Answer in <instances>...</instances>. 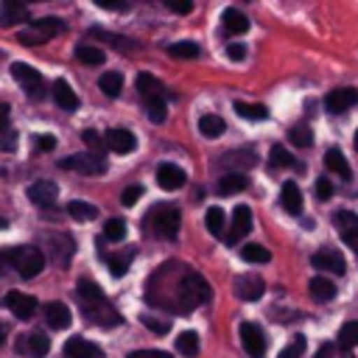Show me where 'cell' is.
<instances>
[{"mask_svg": "<svg viewBox=\"0 0 358 358\" xmlns=\"http://www.w3.org/2000/svg\"><path fill=\"white\" fill-rule=\"evenodd\" d=\"M3 305H6L17 319H31V316L36 313V299L28 296V294H22V291H8V294L3 296Z\"/></svg>", "mask_w": 358, "mask_h": 358, "instance_id": "cell-13", "label": "cell"}, {"mask_svg": "<svg viewBox=\"0 0 358 358\" xmlns=\"http://www.w3.org/2000/svg\"><path fill=\"white\" fill-rule=\"evenodd\" d=\"M204 224H207V229H210L215 238H221L224 229H227V215H224V210H221V207H210L207 215H204Z\"/></svg>", "mask_w": 358, "mask_h": 358, "instance_id": "cell-31", "label": "cell"}, {"mask_svg": "<svg viewBox=\"0 0 358 358\" xmlns=\"http://www.w3.org/2000/svg\"><path fill=\"white\" fill-rule=\"evenodd\" d=\"M165 6H168L173 14H187V11H193V3H190V0H165Z\"/></svg>", "mask_w": 358, "mask_h": 358, "instance_id": "cell-50", "label": "cell"}, {"mask_svg": "<svg viewBox=\"0 0 358 358\" xmlns=\"http://www.w3.org/2000/svg\"><path fill=\"white\" fill-rule=\"evenodd\" d=\"M308 288H310V296H313L316 302H330V299H336V291H338V288H336V282H333V280H327L324 274L313 277Z\"/></svg>", "mask_w": 358, "mask_h": 358, "instance_id": "cell-23", "label": "cell"}, {"mask_svg": "<svg viewBox=\"0 0 358 358\" xmlns=\"http://www.w3.org/2000/svg\"><path fill=\"white\" fill-rule=\"evenodd\" d=\"M221 20H224V31H227V34H246V31H249V20H246V14H241L238 8H227Z\"/></svg>", "mask_w": 358, "mask_h": 358, "instance_id": "cell-25", "label": "cell"}, {"mask_svg": "<svg viewBox=\"0 0 358 358\" xmlns=\"http://www.w3.org/2000/svg\"><path fill=\"white\" fill-rule=\"evenodd\" d=\"M20 42H22V45H31V48H34V45H45L48 39H45V36H42V34H39L36 28H25V31L20 34Z\"/></svg>", "mask_w": 358, "mask_h": 358, "instance_id": "cell-47", "label": "cell"}, {"mask_svg": "<svg viewBox=\"0 0 358 358\" xmlns=\"http://www.w3.org/2000/svg\"><path fill=\"white\" fill-rule=\"evenodd\" d=\"M168 53L176 56V59H196L199 56V45L196 42H173L168 48Z\"/></svg>", "mask_w": 358, "mask_h": 358, "instance_id": "cell-40", "label": "cell"}, {"mask_svg": "<svg viewBox=\"0 0 358 358\" xmlns=\"http://www.w3.org/2000/svg\"><path fill=\"white\" fill-rule=\"evenodd\" d=\"M313 268H322V271H330L336 277H341L347 271V263H344V255L338 249H319L313 257H310Z\"/></svg>", "mask_w": 358, "mask_h": 358, "instance_id": "cell-11", "label": "cell"}, {"mask_svg": "<svg viewBox=\"0 0 358 358\" xmlns=\"http://www.w3.org/2000/svg\"><path fill=\"white\" fill-rule=\"evenodd\" d=\"M48 350H50V338H48L42 330L25 333V336H20V341H17V352L31 355V358H45Z\"/></svg>", "mask_w": 358, "mask_h": 358, "instance_id": "cell-10", "label": "cell"}, {"mask_svg": "<svg viewBox=\"0 0 358 358\" xmlns=\"http://www.w3.org/2000/svg\"><path fill=\"white\" fill-rule=\"evenodd\" d=\"M333 221H336V227H338L341 241H344L347 246H352L355 255H358V215L350 213V210H338V213L333 215Z\"/></svg>", "mask_w": 358, "mask_h": 358, "instance_id": "cell-12", "label": "cell"}, {"mask_svg": "<svg viewBox=\"0 0 358 358\" xmlns=\"http://www.w3.org/2000/svg\"><path fill=\"white\" fill-rule=\"evenodd\" d=\"M3 255L22 280H31L45 268V255L36 246H11V249H3Z\"/></svg>", "mask_w": 358, "mask_h": 358, "instance_id": "cell-3", "label": "cell"}, {"mask_svg": "<svg viewBox=\"0 0 358 358\" xmlns=\"http://www.w3.org/2000/svg\"><path fill=\"white\" fill-rule=\"evenodd\" d=\"M81 140H84V145L90 148V154H103V148H109V145H106V137H101L95 129H87V131L81 134Z\"/></svg>", "mask_w": 358, "mask_h": 358, "instance_id": "cell-38", "label": "cell"}, {"mask_svg": "<svg viewBox=\"0 0 358 358\" xmlns=\"http://www.w3.org/2000/svg\"><path fill=\"white\" fill-rule=\"evenodd\" d=\"M14 145H17V134H14L11 129L0 131V148H3V151H14Z\"/></svg>", "mask_w": 358, "mask_h": 358, "instance_id": "cell-53", "label": "cell"}, {"mask_svg": "<svg viewBox=\"0 0 358 358\" xmlns=\"http://www.w3.org/2000/svg\"><path fill=\"white\" fill-rule=\"evenodd\" d=\"M246 185H249L246 173H241V171H229V173H224V176L218 179L215 190H218L221 196H232V193H241Z\"/></svg>", "mask_w": 358, "mask_h": 358, "instance_id": "cell-22", "label": "cell"}, {"mask_svg": "<svg viewBox=\"0 0 358 358\" xmlns=\"http://www.w3.org/2000/svg\"><path fill=\"white\" fill-rule=\"evenodd\" d=\"M344 358H355V355H350V352H344Z\"/></svg>", "mask_w": 358, "mask_h": 358, "instance_id": "cell-62", "label": "cell"}, {"mask_svg": "<svg viewBox=\"0 0 358 358\" xmlns=\"http://www.w3.org/2000/svg\"><path fill=\"white\" fill-rule=\"evenodd\" d=\"M137 92H140L145 101H154V98L162 95V84H159L151 73H140V76H137Z\"/></svg>", "mask_w": 358, "mask_h": 358, "instance_id": "cell-27", "label": "cell"}, {"mask_svg": "<svg viewBox=\"0 0 358 358\" xmlns=\"http://www.w3.org/2000/svg\"><path fill=\"white\" fill-rule=\"evenodd\" d=\"M241 257H243L246 263H268V260H271L268 249L260 246V243H246V246H241Z\"/></svg>", "mask_w": 358, "mask_h": 358, "instance_id": "cell-36", "label": "cell"}, {"mask_svg": "<svg viewBox=\"0 0 358 358\" xmlns=\"http://www.w3.org/2000/svg\"><path fill=\"white\" fill-rule=\"evenodd\" d=\"M25 14H28V8L22 6V3H11V0H6L3 6H0V25H14V22H22L25 20Z\"/></svg>", "mask_w": 358, "mask_h": 358, "instance_id": "cell-26", "label": "cell"}, {"mask_svg": "<svg viewBox=\"0 0 358 358\" xmlns=\"http://www.w3.org/2000/svg\"><path fill=\"white\" fill-rule=\"evenodd\" d=\"M67 213H70L76 221H90V218H95V215H98V207H95V204H90V201L76 199V201H67Z\"/></svg>", "mask_w": 358, "mask_h": 358, "instance_id": "cell-30", "label": "cell"}, {"mask_svg": "<svg viewBox=\"0 0 358 358\" xmlns=\"http://www.w3.org/2000/svg\"><path fill=\"white\" fill-rule=\"evenodd\" d=\"M31 28H36L45 39H50V36H56V34H62L67 25L59 20V17H42V20H36V22H31Z\"/></svg>", "mask_w": 358, "mask_h": 358, "instance_id": "cell-29", "label": "cell"}, {"mask_svg": "<svg viewBox=\"0 0 358 358\" xmlns=\"http://www.w3.org/2000/svg\"><path fill=\"white\" fill-rule=\"evenodd\" d=\"M263 291H266V282H263L257 274H241V277H235V294H238L241 299L255 302V299L263 296Z\"/></svg>", "mask_w": 358, "mask_h": 358, "instance_id": "cell-14", "label": "cell"}, {"mask_svg": "<svg viewBox=\"0 0 358 358\" xmlns=\"http://www.w3.org/2000/svg\"><path fill=\"white\" fill-rule=\"evenodd\" d=\"M106 145H109L115 154H129V151H134L137 140H134V134H131L129 129H109V131H106Z\"/></svg>", "mask_w": 358, "mask_h": 358, "instance_id": "cell-17", "label": "cell"}, {"mask_svg": "<svg viewBox=\"0 0 358 358\" xmlns=\"http://www.w3.org/2000/svg\"><path fill=\"white\" fill-rule=\"evenodd\" d=\"M53 145H56V140H53L50 134H39V137H36V151H50Z\"/></svg>", "mask_w": 358, "mask_h": 358, "instance_id": "cell-55", "label": "cell"}, {"mask_svg": "<svg viewBox=\"0 0 358 358\" xmlns=\"http://www.w3.org/2000/svg\"><path fill=\"white\" fill-rule=\"evenodd\" d=\"M280 204L288 215H299L302 213V193L296 187V182H282V190H280Z\"/></svg>", "mask_w": 358, "mask_h": 358, "instance_id": "cell-19", "label": "cell"}, {"mask_svg": "<svg viewBox=\"0 0 358 358\" xmlns=\"http://www.w3.org/2000/svg\"><path fill=\"white\" fill-rule=\"evenodd\" d=\"M143 324H145L151 333H168V327H171L168 322H162V319H154V316H148V313L143 316Z\"/></svg>", "mask_w": 358, "mask_h": 358, "instance_id": "cell-49", "label": "cell"}, {"mask_svg": "<svg viewBox=\"0 0 358 358\" xmlns=\"http://www.w3.org/2000/svg\"><path fill=\"white\" fill-rule=\"evenodd\" d=\"M11 76L17 84H22V90L31 95V98H42L45 95V78L36 67L25 64V62H14L11 64Z\"/></svg>", "mask_w": 358, "mask_h": 358, "instance_id": "cell-5", "label": "cell"}, {"mask_svg": "<svg viewBox=\"0 0 358 358\" xmlns=\"http://www.w3.org/2000/svg\"><path fill=\"white\" fill-rule=\"evenodd\" d=\"M176 350H179V355H185V358H193V355L199 352V336H196L193 330H185V333H179V336H176Z\"/></svg>", "mask_w": 358, "mask_h": 358, "instance_id": "cell-32", "label": "cell"}, {"mask_svg": "<svg viewBox=\"0 0 358 358\" xmlns=\"http://www.w3.org/2000/svg\"><path fill=\"white\" fill-rule=\"evenodd\" d=\"M249 229H252V210H249L246 204H238V207L232 210V227H229V232H227L224 238H227L229 246H235L241 238L249 235Z\"/></svg>", "mask_w": 358, "mask_h": 358, "instance_id": "cell-9", "label": "cell"}, {"mask_svg": "<svg viewBox=\"0 0 358 358\" xmlns=\"http://www.w3.org/2000/svg\"><path fill=\"white\" fill-rule=\"evenodd\" d=\"M56 185L53 182H34L31 187H28V199L34 201V204H39V207H53L56 204Z\"/></svg>", "mask_w": 358, "mask_h": 358, "instance_id": "cell-18", "label": "cell"}, {"mask_svg": "<svg viewBox=\"0 0 358 358\" xmlns=\"http://www.w3.org/2000/svg\"><path fill=\"white\" fill-rule=\"evenodd\" d=\"M59 168L62 171H78L84 176H98L106 171V159L101 154H73V157L62 159Z\"/></svg>", "mask_w": 358, "mask_h": 358, "instance_id": "cell-6", "label": "cell"}, {"mask_svg": "<svg viewBox=\"0 0 358 358\" xmlns=\"http://www.w3.org/2000/svg\"><path fill=\"white\" fill-rule=\"evenodd\" d=\"M324 168L333 171V173L341 176V179H350V176H352V168H350L347 157H344L338 148H330V151L324 154Z\"/></svg>", "mask_w": 358, "mask_h": 358, "instance_id": "cell-24", "label": "cell"}, {"mask_svg": "<svg viewBox=\"0 0 358 358\" xmlns=\"http://www.w3.org/2000/svg\"><path fill=\"white\" fill-rule=\"evenodd\" d=\"M313 358H333V344H322Z\"/></svg>", "mask_w": 358, "mask_h": 358, "instance_id": "cell-58", "label": "cell"}, {"mask_svg": "<svg viewBox=\"0 0 358 358\" xmlns=\"http://www.w3.org/2000/svg\"><path fill=\"white\" fill-rule=\"evenodd\" d=\"M227 56H229L232 62H241V59L246 56V48H243L241 42H232V45H227Z\"/></svg>", "mask_w": 358, "mask_h": 358, "instance_id": "cell-54", "label": "cell"}, {"mask_svg": "<svg viewBox=\"0 0 358 358\" xmlns=\"http://www.w3.org/2000/svg\"><path fill=\"white\" fill-rule=\"evenodd\" d=\"M78 299H81V305H84V316H87L90 322L103 324V327L120 322L117 310L106 302L101 285H95V282H90V280H78Z\"/></svg>", "mask_w": 358, "mask_h": 358, "instance_id": "cell-1", "label": "cell"}, {"mask_svg": "<svg viewBox=\"0 0 358 358\" xmlns=\"http://www.w3.org/2000/svg\"><path fill=\"white\" fill-rule=\"evenodd\" d=\"M288 137H291V143L299 145V148H308V145L313 143V134H310L308 126H294V129L288 131Z\"/></svg>", "mask_w": 358, "mask_h": 358, "instance_id": "cell-42", "label": "cell"}, {"mask_svg": "<svg viewBox=\"0 0 358 358\" xmlns=\"http://www.w3.org/2000/svg\"><path fill=\"white\" fill-rule=\"evenodd\" d=\"M103 238L106 241H123L126 238V221L123 218H109L103 224Z\"/></svg>", "mask_w": 358, "mask_h": 358, "instance_id": "cell-39", "label": "cell"}, {"mask_svg": "<svg viewBox=\"0 0 358 358\" xmlns=\"http://www.w3.org/2000/svg\"><path fill=\"white\" fill-rule=\"evenodd\" d=\"M241 344H243V350H246L249 358H263L266 355V336L252 322H243L241 324Z\"/></svg>", "mask_w": 358, "mask_h": 358, "instance_id": "cell-8", "label": "cell"}, {"mask_svg": "<svg viewBox=\"0 0 358 358\" xmlns=\"http://www.w3.org/2000/svg\"><path fill=\"white\" fill-rule=\"evenodd\" d=\"M221 165H241V168H252V165H255V154H252V151H232V154H224Z\"/></svg>", "mask_w": 358, "mask_h": 358, "instance_id": "cell-41", "label": "cell"}, {"mask_svg": "<svg viewBox=\"0 0 358 358\" xmlns=\"http://www.w3.org/2000/svg\"><path fill=\"white\" fill-rule=\"evenodd\" d=\"M302 352H305V338H302V336H296L288 347H282V350H280V355H277V358H302Z\"/></svg>", "mask_w": 358, "mask_h": 358, "instance_id": "cell-45", "label": "cell"}, {"mask_svg": "<svg viewBox=\"0 0 358 358\" xmlns=\"http://www.w3.org/2000/svg\"><path fill=\"white\" fill-rule=\"evenodd\" d=\"M143 196V185H129L126 190H123V196H120V201L126 204V207H131L137 199Z\"/></svg>", "mask_w": 358, "mask_h": 358, "instance_id": "cell-48", "label": "cell"}, {"mask_svg": "<svg viewBox=\"0 0 358 358\" xmlns=\"http://www.w3.org/2000/svg\"><path fill=\"white\" fill-rule=\"evenodd\" d=\"M76 59L78 62H84V64H103V50L101 48H95V45H78L76 48Z\"/></svg>", "mask_w": 358, "mask_h": 358, "instance_id": "cell-37", "label": "cell"}, {"mask_svg": "<svg viewBox=\"0 0 358 358\" xmlns=\"http://www.w3.org/2000/svg\"><path fill=\"white\" fill-rule=\"evenodd\" d=\"M145 106H148V120H151V123H162V120H165V101H162V98L145 101Z\"/></svg>", "mask_w": 358, "mask_h": 358, "instance_id": "cell-44", "label": "cell"}, {"mask_svg": "<svg viewBox=\"0 0 358 358\" xmlns=\"http://www.w3.org/2000/svg\"><path fill=\"white\" fill-rule=\"evenodd\" d=\"M235 112L246 120H266L268 117V109L263 103H243V101H235Z\"/></svg>", "mask_w": 358, "mask_h": 358, "instance_id": "cell-35", "label": "cell"}, {"mask_svg": "<svg viewBox=\"0 0 358 358\" xmlns=\"http://www.w3.org/2000/svg\"><path fill=\"white\" fill-rule=\"evenodd\" d=\"M131 255H134V252H129V255H123V257H112V260H109V274H112V277H123L126 268H129Z\"/></svg>", "mask_w": 358, "mask_h": 358, "instance_id": "cell-46", "label": "cell"}, {"mask_svg": "<svg viewBox=\"0 0 358 358\" xmlns=\"http://www.w3.org/2000/svg\"><path fill=\"white\" fill-rule=\"evenodd\" d=\"M352 106H358V90H352V87H336L324 95V109L330 115H341Z\"/></svg>", "mask_w": 358, "mask_h": 358, "instance_id": "cell-7", "label": "cell"}, {"mask_svg": "<svg viewBox=\"0 0 358 358\" xmlns=\"http://www.w3.org/2000/svg\"><path fill=\"white\" fill-rule=\"evenodd\" d=\"M224 117H218V115H204L201 120H199V131L204 134V137H210V140H215V137H221L224 134Z\"/></svg>", "mask_w": 358, "mask_h": 358, "instance_id": "cell-28", "label": "cell"}, {"mask_svg": "<svg viewBox=\"0 0 358 358\" xmlns=\"http://www.w3.org/2000/svg\"><path fill=\"white\" fill-rule=\"evenodd\" d=\"M338 347H341L344 352H350L352 347H358V319L341 324V330H338Z\"/></svg>", "mask_w": 358, "mask_h": 358, "instance_id": "cell-33", "label": "cell"}, {"mask_svg": "<svg viewBox=\"0 0 358 358\" xmlns=\"http://www.w3.org/2000/svg\"><path fill=\"white\" fill-rule=\"evenodd\" d=\"M6 227H8V224H6V218H0V229H6Z\"/></svg>", "mask_w": 358, "mask_h": 358, "instance_id": "cell-60", "label": "cell"}, {"mask_svg": "<svg viewBox=\"0 0 358 358\" xmlns=\"http://www.w3.org/2000/svg\"><path fill=\"white\" fill-rule=\"evenodd\" d=\"M316 196H319V199H330V196H333V182L324 179V176H319V179H316Z\"/></svg>", "mask_w": 358, "mask_h": 358, "instance_id": "cell-51", "label": "cell"}, {"mask_svg": "<svg viewBox=\"0 0 358 358\" xmlns=\"http://www.w3.org/2000/svg\"><path fill=\"white\" fill-rule=\"evenodd\" d=\"M185 179H187L185 171L179 165H171V162L159 165V171H157V182H159L162 190H179L185 185Z\"/></svg>", "mask_w": 358, "mask_h": 358, "instance_id": "cell-16", "label": "cell"}, {"mask_svg": "<svg viewBox=\"0 0 358 358\" xmlns=\"http://www.w3.org/2000/svg\"><path fill=\"white\" fill-rule=\"evenodd\" d=\"M8 129V103H0V131Z\"/></svg>", "mask_w": 358, "mask_h": 358, "instance_id": "cell-57", "label": "cell"}, {"mask_svg": "<svg viewBox=\"0 0 358 358\" xmlns=\"http://www.w3.org/2000/svg\"><path fill=\"white\" fill-rule=\"evenodd\" d=\"M3 341H6V327L0 324V344H3Z\"/></svg>", "mask_w": 358, "mask_h": 358, "instance_id": "cell-59", "label": "cell"}, {"mask_svg": "<svg viewBox=\"0 0 358 358\" xmlns=\"http://www.w3.org/2000/svg\"><path fill=\"white\" fill-rule=\"evenodd\" d=\"M98 6L101 8H109V11H126L129 8L126 3H112V0H98Z\"/></svg>", "mask_w": 358, "mask_h": 358, "instance_id": "cell-56", "label": "cell"}, {"mask_svg": "<svg viewBox=\"0 0 358 358\" xmlns=\"http://www.w3.org/2000/svg\"><path fill=\"white\" fill-rule=\"evenodd\" d=\"M210 299V282L196 274V271H187L179 282V291H176V310L179 313H190L193 308L204 305Z\"/></svg>", "mask_w": 358, "mask_h": 358, "instance_id": "cell-2", "label": "cell"}, {"mask_svg": "<svg viewBox=\"0 0 358 358\" xmlns=\"http://www.w3.org/2000/svg\"><path fill=\"white\" fill-rule=\"evenodd\" d=\"M148 224H151V229H154L159 238H176L179 224H182L179 207H173V204H157V207L148 213Z\"/></svg>", "mask_w": 358, "mask_h": 358, "instance_id": "cell-4", "label": "cell"}, {"mask_svg": "<svg viewBox=\"0 0 358 358\" xmlns=\"http://www.w3.org/2000/svg\"><path fill=\"white\" fill-rule=\"evenodd\" d=\"M268 162H271V168H291V165H294V157H291L282 145H274Z\"/></svg>", "mask_w": 358, "mask_h": 358, "instance_id": "cell-43", "label": "cell"}, {"mask_svg": "<svg viewBox=\"0 0 358 358\" xmlns=\"http://www.w3.org/2000/svg\"><path fill=\"white\" fill-rule=\"evenodd\" d=\"M62 355L64 358H101V347H95L92 341H87L81 336H73V338H67Z\"/></svg>", "mask_w": 358, "mask_h": 358, "instance_id": "cell-15", "label": "cell"}, {"mask_svg": "<svg viewBox=\"0 0 358 358\" xmlns=\"http://www.w3.org/2000/svg\"><path fill=\"white\" fill-rule=\"evenodd\" d=\"M45 319H48V324L53 330H64V327H70L73 313H70V308L64 302H48L45 305Z\"/></svg>", "mask_w": 358, "mask_h": 358, "instance_id": "cell-20", "label": "cell"}, {"mask_svg": "<svg viewBox=\"0 0 358 358\" xmlns=\"http://www.w3.org/2000/svg\"><path fill=\"white\" fill-rule=\"evenodd\" d=\"M126 358H171V352H165V350H137V352H129Z\"/></svg>", "mask_w": 358, "mask_h": 358, "instance_id": "cell-52", "label": "cell"}, {"mask_svg": "<svg viewBox=\"0 0 358 358\" xmlns=\"http://www.w3.org/2000/svg\"><path fill=\"white\" fill-rule=\"evenodd\" d=\"M53 101L62 106V109H67V112H73L76 106H78V95L73 92V87L64 81V78H59V81H53Z\"/></svg>", "mask_w": 358, "mask_h": 358, "instance_id": "cell-21", "label": "cell"}, {"mask_svg": "<svg viewBox=\"0 0 358 358\" xmlns=\"http://www.w3.org/2000/svg\"><path fill=\"white\" fill-rule=\"evenodd\" d=\"M355 151H358V131H355Z\"/></svg>", "mask_w": 358, "mask_h": 358, "instance_id": "cell-61", "label": "cell"}, {"mask_svg": "<svg viewBox=\"0 0 358 358\" xmlns=\"http://www.w3.org/2000/svg\"><path fill=\"white\" fill-rule=\"evenodd\" d=\"M98 87L103 90V95L117 98L120 90H123V76H120V73H103V76L98 78Z\"/></svg>", "mask_w": 358, "mask_h": 358, "instance_id": "cell-34", "label": "cell"}]
</instances>
